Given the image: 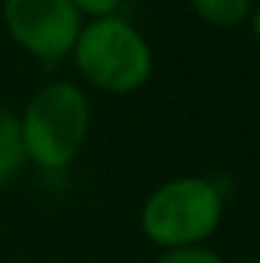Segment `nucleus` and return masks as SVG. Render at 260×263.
<instances>
[{
  "label": "nucleus",
  "mask_w": 260,
  "mask_h": 263,
  "mask_svg": "<svg viewBox=\"0 0 260 263\" xmlns=\"http://www.w3.org/2000/svg\"><path fill=\"white\" fill-rule=\"evenodd\" d=\"M224 221V193L207 177H173L148 193L140 208V230L154 247L207 243Z\"/></svg>",
  "instance_id": "obj_3"
},
{
  "label": "nucleus",
  "mask_w": 260,
  "mask_h": 263,
  "mask_svg": "<svg viewBox=\"0 0 260 263\" xmlns=\"http://www.w3.org/2000/svg\"><path fill=\"white\" fill-rule=\"evenodd\" d=\"M154 263H227V260L207 243H190V247L163 249Z\"/></svg>",
  "instance_id": "obj_7"
},
{
  "label": "nucleus",
  "mask_w": 260,
  "mask_h": 263,
  "mask_svg": "<svg viewBox=\"0 0 260 263\" xmlns=\"http://www.w3.org/2000/svg\"><path fill=\"white\" fill-rule=\"evenodd\" d=\"M3 26L20 51L51 65L70 56L84 17L70 0H3Z\"/></svg>",
  "instance_id": "obj_4"
},
{
  "label": "nucleus",
  "mask_w": 260,
  "mask_h": 263,
  "mask_svg": "<svg viewBox=\"0 0 260 263\" xmlns=\"http://www.w3.org/2000/svg\"><path fill=\"white\" fill-rule=\"evenodd\" d=\"M76 6V11L82 17H109V14H117V9L123 6V0H70Z\"/></svg>",
  "instance_id": "obj_8"
},
{
  "label": "nucleus",
  "mask_w": 260,
  "mask_h": 263,
  "mask_svg": "<svg viewBox=\"0 0 260 263\" xmlns=\"http://www.w3.org/2000/svg\"><path fill=\"white\" fill-rule=\"evenodd\" d=\"M190 9L213 28H238L249 23L255 0H190Z\"/></svg>",
  "instance_id": "obj_6"
},
{
  "label": "nucleus",
  "mask_w": 260,
  "mask_h": 263,
  "mask_svg": "<svg viewBox=\"0 0 260 263\" xmlns=\"http://www.w3.org/2000/svg\"><path fill=\"white\" fill-rule=\"evenodd\" d=\"M92 126L90 98L78 84L56 79L42 84L20 112L28 162L42 171H62L84 148Z\"/></svg>",
  "instance_id": "obj_1"
},
{
  "label": "nucleus",
  "mask_w": 260,
  "mask_h": 263,
  "mask_svg": "<svg viewBox=\"0 0 260 263\" xmlns=\"http://www.w3.org/2000/svg\"><path fill=\"white\" fill-rule=\"evenodd\" d=\"M70 56L78 76L107 96L140 92L154 73V53L148 40L121 14L84 23Z\"/></svg>",
  "instance_id": "obj_2"
},
{
  "label": "nucleus",
  "mask_w": 260,
  "mask_h": 263,
  "mask_svg": "<svg viewBox=\"0 0 260 263\" xmlns=\"http://www.w3.org/2000/svg\"><path fill=\"white\" fill-rule=\"evenodd\" d=\"M249 26H252V36H255V42L260 45V0L255 3V9H252V14H249Z\"/></svg>",
  "instance_id": "obj_9"
},
{
  "label": "nucleus",
  "mask_w": 260,
  "mask_h": 263,
  "mask_svg": "<svg viewBox=\"0 0 260 263\" xmlns=\"http://www.w3.org/2000/svg\"><path fill=\"white\" fill-rule=\"evenodd\" d=\"M26 146H23L20 115L0 104V187L14 182L26 168Z\"/></svg>",
  "instance_id": "obj_5"
}]
</instances>
